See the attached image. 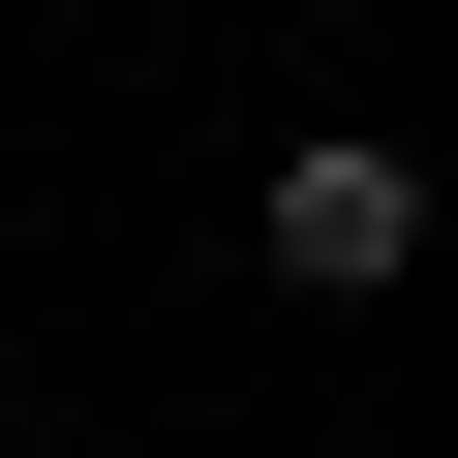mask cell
I'll return each mask as SVG.
<instances>
[{
    "mask_svg": "<svg viewBox=\"0 0 458 458\" xmlns=\"http://www.w3.org/2000/svg\"><path fill=\"white\" fill-rule=\"evenodd\" d=\"M245 214H276V276H306V306H367V276H428V153H367V123H306V153H276Z\"/></svg>",
    "mask_w": 458,
    "mask_h": 458,
    "instance_id": "6da1fadb",
    "label": "cell"
}]
</instances>
